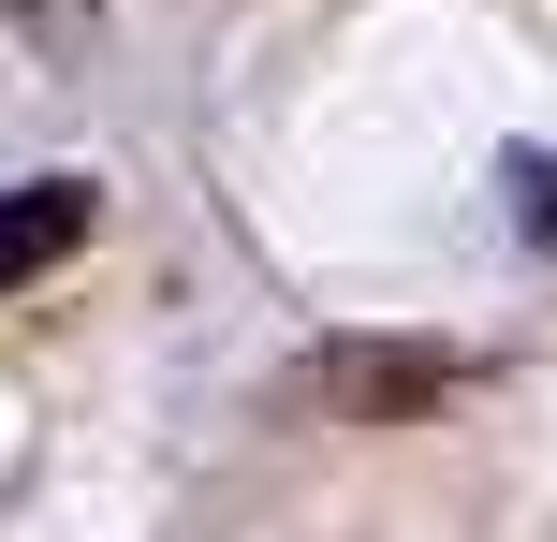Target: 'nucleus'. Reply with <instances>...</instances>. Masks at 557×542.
Here are the masks:
<instances>
[{
  "label": "nucleus",
  "mask_w": 557,
  "mask_h": 542,
  "mask_svg": "<svg viewBox=\"0 0 557 542\" xmlns=\"http://www.w3.org/2000/svg\"><path fill=\"white\" fill-rule=\"evenodd\" d=\"M88 235H103V191H88V176H15V191H0V293L59 279Z\"/></svg>",
  "instance_id": "1"
},
{
  "label": "nucleus",
  "mask_w": 557,
  "mask_h": 542,
  "mask_svg": "<svg viewBox=\"0 0 557 542\" xmlns=\"http://www.w3.org/2000/svg\"><path fill=\"white\" fill-rule=\"evenodd\" d=\"M455 352H337V367H308V396L323 411H425V396H455Z\"/></svg>",
  "instance_id": "2"
}]
</instances>
